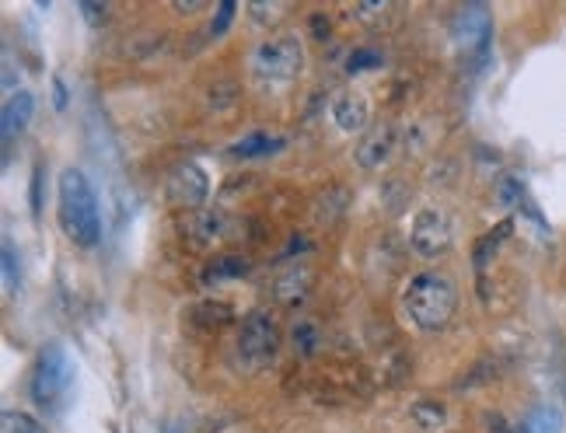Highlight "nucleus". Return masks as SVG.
I'll use <instances>...</instances> for the list:
<instances>
[{"label":"nucleus","instance_id":"f257e3e1","mask_svg":"<svg viewBox=\"0 0 566 433\" xmlns=\"http://www.w3.org/2000/svg\"><path fill=\"white\" fill-rule=\"evenodd\" d=\"M60 227L67 234V241H74L77 248H95L102 241V214H98V196L91 189L88 175L67 168L60 175Z\"/></svg>","mask_w":566,"mask_h":433},{"label":"nucleus","instance_id":"f03ea898","mask_svg":"<svg viewBox=\"0 0 566 433\" xmlns=\"http://www.w3.org/2000/svg\"><path fill=\"white\" fill-rule=\"evenodd\" d=\"M402 308H406L409 322L423 332H437L451 322L458 308V290L451 283V276L444 273H416L406 283L402 294Z\"/></svg>","mask_w":566,"mask_h":433},{"label":"nucleus","instance_id":"7ed1b4c3","mask_svg":"<svg viewBox=\"0 0 566 433\" xmlns=\"http://www.w3.org/2000/svg\"><path fill=\"white\" fill-rule=\"evenodd\" d=\"M304 70V46L297 35H273L252 56V77L263 91H283Z\"/></svg>","mask_w":566,"mask_h":433},{"label":"nucleus","instance_id":"20e7f679","mask_svg":"<svg viewBox=\"0 0 566 433\" xmlns=\"http://www.w3.org/2000/svg\"><path fill=\"white\" fill-rule=\"evenodd\" d=\"M70 385H74V367H70L67 350H63L60 343H49L46 350L39 353V364H35L32 399L39 402L46 413H60L70 395Z\"/></svg>","mask_w":566,"mask_h":433},{"label":"nucleus","instance_id":"39448f33","mask_svg":"<svg viewBox=\"0 0 566 433\" xmlns=\"http://www.w3.org/2000/svg\"><path fill=\"white\" fill-rule=\"evenodd\" d=\"M280 350V329L266 311H252L249 318L242 322V332L235 339V360L242 371L256 374L263 367L273 364Z\"/></svg>","mask_w":566,"mask_h":433},{"label":"nucleus","instance_id":"423d86ee","mask_svg":"<svg viewBox=\"0 0 566 433\" xmlns=\"http://www.w3.org/2000/svg\"><path fill=\"white\" fill-rule=\"evenodd\" d=\"M455 241V227H451V217L444 214L441 207H423L420 214L413 217V227H409V245L420 259H437L444 255Z\"/></svg>","mask_w":566,"mask_h":433},{"label":"nucleus","instance_id":"0eeeda50","mask_svg":"<svg viewBox=\"0 0 566 433\" xmlns=\"http://www.w3.org/2000/svg\"><path fill=\"white\" fill-rule=\"evenodd\" d=\"M490 28H493V21L483 4H465L462 11H458V21H455L458 42H462L465 53L476 56L479 63H483L486 53H490Z\"/></svg>","mask_w":566,"mask_h":433},{"label":"nucleus","instance_id":"6e6552de","mask_svg":"<svg viewBox=\"0 0 566 433\" xmlns=\"http://www.w3.org/2000/svg\"><path fill=\"white\" fill-rule=\"evenodd\" d=\"M207 196H210V179L200 165H193V161L179 165L172 172V179H168V200H172L175 207L200 210L203 203H207Z\"/></svg>","mask_w":566,"mask_h":433},{"label":"nucleus","instance_id":"1a4fd4ad","mask_svg":"<svg viewBox=\"0 0 566 433\" xmlns=\"http://www.w3.org/2000/svg\"><path fill=\"white\" fill-rule=\"evenodd\" d=\"M332 119H336V126L343 133H360L371 123V105H367V98L360 91H339L332 98Z\"/></svg>","mask_w":566,"mask_h":433},{"label":"nucleus","instance_id":"9d476101","mask_svg":"<svg viewBox=\"0 0 566 433\" xmlns=\"http://www.w3.org/2000/svg\"><path fill=\"white\" fill-rule=\"evenodd\" d=\"M395 151V130L388 123L374 126V130L364 133V140L357 144V165L364 172H374L388 161V154Z\"/></svg>","mask_w":566,"mask_h":433},{"label":"nucleus","instance_id":"9b49d317","mask_svg":"<svg viewBox=\"0 0 566 433\" xmlns=\"http://www.w3.org/2000/svg\"><path fill=\"white\" fill-rule=\"evenodd\" d=\"M32 112H35V98L28 95V91H14V95L4 102V116H0V123H4V144L7 147L25 133Z\"/></svg>","mask_w":566,"mask_h":433},{"label":"nucleus","instance_id":"f8f14e48","mask_svg":"<svg viewBox=\"0 0 566 433\" xmlns=\"http://www.w3.org/2000/svg\"><path fill=\"white\" fill-rule=\"evenodd\" d=\"M249 273V262L238 259V255H217L207 269H203V283H224V280H235V276Z\"/></svg>","mask_w":566,"mask_h":433},{"label":"nucleus","instance_id":"ddd939ff","mask_svg":"<svg viewBox=\"0 0 566 433\" xmlns=\"http://www.w3.org/2000/svg\"><path fill=\"white\" fill-rule=\"evenodd\" d=\"M560 409L553 406H539L532 409V413L525 416V423H521L514 433H560Z\"/></svg>","mask_w":566,"mask_h":433},{"label":"nucleus","instance_id":"4468645a","mask_svg":"<svg viewBox=\"0 0 566 433\" xmlns=\"http://www.w3.org/2000/svg\"><path fill=\"white\" fill-rule=\"evenodd\" d=\"M409 416H413V423L420 430H444V420H448V409L441 406V402H413L409 406Z\"/></svg>","mask_w":566,"mask_h":433},{"label":"nucleus","instance_id":"2eb2a0df","mask_svg":"<svg viewBox=\"0 0 566 433\" xmlns=\"http://www.w3.org/2000/svg\"><path fill=\"white\" fill-rule=\"evenodd\" d=\"M277 147H280V140L270 137V133H249V137L238 140V144L231 147V154H235V158H259V154H270V151H277Z\"/></svg>","mask_w":566,"mask_h":433},{"label":"nucleus","instance_id":"dca6fc26","mask_svg":"<svg viewBox=\"0 0 566 433\" xmlns=\"http://www.w3.org/2000/svg\"><path fill=\"white\" fill-rule=\"evenodd\" d=\"M186 231L193 234V238L200 241V245H210V241H214L217 234H221V217H217V214H207V210H203L200 217L189 220Z\"/></svg>","mask_w":566,"mask_h":433},{"label":"nucleus","instance_id":"f3484780","mask_svg":"<svg viewBox=\"0 0 566 433\" xmlns=\"http://www.w3.org/2000/svg\"><path fill=\"white\" fill-rule=\"evenodd\" d=\"M21 283V269H18V255H14V245L11 241H4V287L7 294H14Z\"/></svg>","mask_w":566,"mask_h":433},{"label":"nucleus","instance_id":"a211bd4d","mask_svg":"<svg viewBox=\"0 0 566 433\" xmlns=\"http://www.w3.org/2000/svg\"><path fill=\"white\" fill-rule=\"evenodd\" d=\"M4 433H39L25 413H4Z\"/></svg>","mask_w":566,"mask_h":433},{"label":"nucleus","instance_id":"6ab92c4d","mask_svg":"<svg viewBox=\"0 0 566 433\" xmlns=\"http://www.w3.org/2000/svg\"><path fill=\"white\" fill-rule=\"evenodd\" d=\"M231 18H235V4H231V0H224V4L217 7V18L210 21V32L224 35V32H228V25H231Z\"/></svg>","mask_w":566,"mask_h":433},{"label":"nucleus","instance_id":"aec40b11","mask_svg":"<svg viewBox=\"0 0 566 433\" xmlns=\"http://www.w3.org/2000/svg\"><path fill=\"white\" fill-rule=\"evenodd\" d=\"M301 336V350H315V325H308V322H301V325H294V339Z\"/></svg>","mask_w":566,"mask_h":433},{"label":"nucleus","instance_id":"412c9836","mask_svg":"<svg viewBox=\"0 0 566 433\" xmlns=\"http://www.w3.org/2000/svg\"><path fill=\"white\" fill-rule=\"evenodd\" d=\"M367 67H381V56L371 53V49H364V53H357V60L350 63V70L357 74V70H367Z\"/></svg>","mask_w":566,"mask_h":433},{"label":"nucleus","instance_id":"4be33fe9","mask_svg":"<svg viewBox=\"0 0 566 433\" xmlns=\"http://www.w3.org/2000/svg\"><path fill=\"white\" fill-rule=\"evenodd\" d=\"M203 7V0H175V11L179 14H196Z\"/></svg>","mask_w":566,"mask_h":433},{"label":"nucleus","instance_id":"5701e85b","mask_svg":"<svg viewBox=\"0 0 566 433\" xmlns=\"http://www.w3.org/2000/svg\"><path fill=\"white\" fill-rule=\"evenodd\" d=\"M53 91H56V105L63 109V98H67V95H63V81H60V77L53 81Z\"/></svg>","mask_w":566,"mask_h":433},{"label":"nucleus","instance_id":"b1692460","mask_svg":"<svg viewBox=\"0 0 566 433\" xmlns=\"http://www.w3.org/2000/svg\"><path fill=\"white\" fill-rule=\"evenodd\" d=\"M172 433H179V427H175V430H172Z\"/></svg>","mask_w":566,"mask_h":433}]
</instances>
